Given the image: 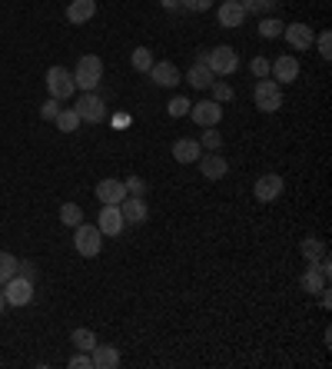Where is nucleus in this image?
Here are the masks:
<instances>
[{"instance_id":"nucleus-15","label":"nucleus","mask_w":332,"mask_h":369,"mask_svg":"<svg viewBox=\"0 0 332 369\" xmlns=\"http://www.w3.org/2000/svg\"><path fill=\"white\" fill-rule=\"evenodd\" d=\"M196 163H200V173H203L206 180H222L226 170H229V163L220 157V150H206V157H200Z\"/></svg>"},{"instance_id":"nucleus-13","label":"nucleus","mask_w":332,"mask_h":369,"mask_svg":"<svg viewBox=\"0 0 332 369\" xmlns=\"http://www.w3.org/2000/svg\"><path fill=\"white\" fill-rule=\"evenodd\" d=\"M147 77L156 83V87H176V83H180V67L169 63V60H156V63L147 70Z\"/></svg>"},{"instance_id":"nucleus-3","label":"nucleus","mask_w":332,"mask_h":369,"mask_svg":"<svg viewBox=\"0 0 332 369\" xmlns=\"http://www.w3.org/2000/svg\"><path fill=\"white\" fill-rule=\"evenodd\" d=\"M74 250L80 257H100V250H103V233H100V226H90V223L74 226Z\"/></svg>"},{"instance_id":"nucleus-40","label":"nucleus","mask_w":332,"mask_h":369,"mask_svg":"<svg viewBox=\"0 0 332 369\" xmlns=\"http://www.w3.org/2000/svg\"><path fill=\"white\" fill-rule=\"evenodd\" d=\"M17 273H20V277H27V279H34V277H37V266H34L30 259H20V263H17Z\"/></svg>"},{"instance_id":"nucleus-1","label":"nucleus","mask_w":332,"mask_h":369,"mask_svg":"<svg viewBox=\"0 0 332 369\" xmlns=\"http://www.w3.org/2000/svg\"><path fill=\"white\" fill-rule=\"evenodd\" d=\"M100 80H103V60H100V54H83L74 67V83L87 93V90H96Z\"/></svg>"},{"instance_id":"nucleus-17","label":"nucleus","mask_w":332,"mask_h":369,"mask_svg":"<svg viewBox=\"0 0 332 369\" xmlns=\"http://www.w3.org/2000/svg\"><path fill=\"white\" fill-rule=\"evenodd\" d=\"M120 213H123V223H147L149 206L143 197H129L127 193V200L120 203Z\"/></svg>"},{"instance_id":"nucleus-29","label":"nucleus","mask_w":332,"mask_h":369,"mask_svg":"<svg viewBox=\"0 0 332 369\" xmlns=\"http://www.w3.org/2000/svg\"><path fill=\"white\" fill-rule=\"evenodd\" d=\"M17 263L20 259L14 257V253H0V286H3L10 277H17Z\"/></svg>"},{"instance_id":"nucleus-20","label":"nucleus","mask_w":332,"mask_h":369,"mask_svg":"<svg viewBox=\"0 0 332 369\" xmlns=\"http://www.w3.org/2000/svg\"><path fill=\"white\" fill-rule=\"evenodd\" d=\"M93 14H96V0H70V7H67V20H70L74 27L93 20Z\"/></svg>"},{"instance_id":"nucleus-6","label":"nucleus","mask_w":332,"mask_h":369,"mask_svg":"<svg viewBox=\"0 0 332 369\" xmlns=\"http://www.w3.org/2000/svg\"><path fill=\"white\" fill-rule=\"evenodd\" d=\"M47 90L54 100H67V97H74L76 83H74V74L67 70V67H50L47 70Z\"/></svg>"},{"instance_id":"nucleus-14","label":"nucleus","mask_w":332,"mask_h":369,"mask_svg":"<svg viewBox=\"0 0 332 369\" xmlns=\"http://www.w3.org/2000/svg\"><path fill=\"white\" fill-rule=\"evenodd\" d=\"M269 74H273V80H276V83H293L295 77H299V60H295L293 54L276 57V60L269 63Z\"/></svg>"},{"instance_id":"nucleus-34","label":"nucleus","mask_w":332,"mask_h":369,"mask_svg":"<svg viewBox=\"0 0 332 369\" xmlns=\"http://www.w3.org/2000/svg\"><path fill=\"white\" fill-rule=\"evenodd\" d=\"M315 47H319V57H322V60H332V34L329 30H322V34L315 37Z\"/></svg>"},{"instance_id":"nucleus-35","label":"nucleus","mask_w":332,"mask_h":369,"mask_svg":"<svg viewBox=\"0 0 332 369\" xmlns=\"http://www.w3.org/2000/svg\"><path fill=\"white\" fill-rule=\"evenodd\" d=\"M249 70H253V77H256V80H262V77H269V60H266V57H253V63H249Z\"/></svg>"},{"instance_id":"nucleus-22","label":"nucleus","mask_w":332,"mask_h":369,"mask_svg":"<svg viewBox=\"0 0 332 369\" xmlns=\"http://www.w3.org/2000/svg\"><path fill=\"white\" fill-rule=\"evenodd\" d=\"M299 286H302V293H319L322 286H329V279L319 273V266L315 263H309V270L302 273V279H299Z\"/></svg>"},{"instance_id":"nucleus-39","label":"nucleus","mask_w":332,"mask_h":369,"mask_svg":"<svg viewBox=\"0 0 332 369\" xmlns=\"http://www.w3.org/2000/svg\"><path fill=\"white\" fill-rule=\"evenodd\" d=\"M209 3H213V0H180V7L193 10V14H203V10H209Z\"/></svg>"},{"instance_id":"nucleus-33","label":"nucleus","mask_w":332,"mask_h":369,"mask_svg":"<svg viewBox=\"0 0 332 369\" xmlns=\"http://www.w3.org/2000/svg\"><path fill=\"white\" fill-rule=\"evenodd\" d=\"M189 107H193V103H189L186 97H173V100L166 103V113H169V117H186V113H189Z\"/></svg>"},{"instance_id":"nucleus-23","label":"nucleus","mask_w":332,"mask_h":369,"mask_svg":"<svg viewBox=\"0 0 332 369\" xmlns=\"http://www.w3.org/2000/svg\"><path fill=\"white\" fill-rule=\"evenodd\" d=\"M54 123H56L60 133H76V127H80L83 120H80V113H76L74 107H60V113H56Z\"/></svg>"},{"instance_id":"nucleus-9","label":"nucleus","mask_w":332,"mask_h":369,"mask_svg":"<svg viewBox=\"0 0 332 369\" xmlns=\"http://www.w3.org/2000/svg\"><path fill=\"white\" fill-rule=\"evenodd\" d=\"M282 37H286V43L293 47V50H313V40H315V34H313V27L309 23H289V27H282Z\"/></svg>"},{"instance_id":"nucleus-28","label":"nucleus","mask_w":332,"mask_h":369,"mask_svg":"<svg viewBox=\"0 0 332 369\" xmlns=\"http://www.w3.org/2000/svg\"><path fill=\"white\" fill-rule=\"evenodd\" d=\"M60 223H63V226H80V223H83V210L76 203H63L60 206Z\"/></svg>"},{"instance_id":"nucleus-41","label":"nucleus","mask_w":332,"mask_h":369,"mask_svg":"<svg viewBox=\"0 0 332 369\" xmlns=\"http://www.w3.org/2000/svg\"><path fill=\"white\" fill-rule=\"evenodd\" d=\"M315 296H319V306H322V310H329V306H332V296H329V286H322V290H319V293H315Z\"/></svg>"},{"instance_id":"nucleus-21","label":"nucleus","mask_w":332,"mask_h":369,"mask_svg":"<svg viewBox=\"0 0 332 369\" xmlns=\"http://www.w3.org/2000/svg\"><path fill=\"white\" fill-rule=\"evenodd\" d=\"M183 80L189 83V87H196V90H209V83H213L216 77H213V70H209L206 63H193V67L186 70Z\"/></svg>"},{"instance_id":"nucleus-30","label":"nucleus","mask_w":332,"mask_h":369,"mask_svg":"<svg viewBox=\"0 0 332 369\" xmlns=\"http://www.w3.org/2000/svg\"><path fill=\"white\" fill-rule=\"evenodd\" d=\"M209 93H213L209 100H216V103H226V100H233V87H229L226 80H213V83H209Z\"/></svg>"},{"instance_id":"nucleus-43","label":"nucleus","mask_w":332,"mask_h":369,"mask_svg":"<svg viewBox=\"0 0 332 369\" xmlns=\"http://www.w3.org/2000/svg\"><path fill=\"white\" fill-rule=\"evenodd\" d=\"M7 310V299H3V290H0V313Z\"/></svg>"},{"instance_id":"nucleus-25","label":"nucleus","mask_w":332,"mask_h":369,"mask_svg":"<svg viewBox=\"0 0 332 369\" xmlns=\"http://www.w3.org/2000/svg\"><path fill=\"white\" fill-rule=\"evenodd\" d=\"M129 63H133L136 74H147L149 67H153V50H149V47H136V50L129 54Z\"/></svg>"},{"instance_id":"nucleus-24","label":"nucleus","mask_w":332,"mask_h":369,"mask_svg":"<svg viewBox=\"0 0 332 369\" xmlns=\"http://www.w3.org/2000/svg\"><path fill=\"white\" fill-rule=\"evenodd\" d=\"M299 250H302V257H306V263H315V259H322V257H326V243L319 240V237H306Z\"/></svg>"},{"instance_id":"nucleus-26","label":"nucleus","mask_w":332,"mask_h":369,"mask_svg":"<svg viewBox=\"0 0 332 369\" xmlns=\"http://www.w3.org/2000/svg\"><path fill=\"white\" fill-rule=\"evenodd\" d=\"M70 343H74V350L90 352L96 346V336H93V330H74L70 332Z\"/></svg>"},{"instance_id":"nucleus-12","label":"nucleus","mask_w":332,"mask_h":369,"mask_svg":"<svg viewBox=\"0 0 332 369\" xmlns=\"http://www.w3.org/2000/svg\"><path fill=\"white\" fill-rule=\"evenodd\" d=\"M100 233L103 237H120L123 233V213H120V203H103L100 210Z\"/></svg>"},{"instance_id":"nucleus-42","label":"nucleus","mask_w":332,"mask_h":369,"mask_svg":"<svg viewBox=\"0 0 332 369\" xmlns=\"http://www.w3.org/2000/svg\"><path fill=\"white\" fill-rule=\"evenodd\" d=\"M160 3H163L166 10H176V7H180V0H160Z\"/></svg>"},{"instance_id":"nucleus-31","label":"nucleus","mask_w":332,"mask_h":369,"mask_svg":"<svg viewBox=\"0 0 332 369\" xmlns=\"http://www.w3.org/2000/svg\"><path fill=\"white\" fill-rule=\"evenodd\" d=\"M200 147H203V150H220L222 147V133H216V127H203Z\"/></svg>"},{"instance_id":"nucleus-5","label":"nucleus","mask_w":332,"mask_h":369,"mask_svg":"<svg viewBox=\"0 0 332 369\" xmlns=\"http://www.w3.org/2000/svg\"><path fill=\"white\" fill-rule=\"evenodd\" d=\"M0 290H3V299H7V306H27V303H30V299H34V279H27V277H10L7 279V283H3V286H0Z\"/></svg>"},{"instance_id":"nucleus-7","label":"nucleus","mask_w":332,"mask_h":369,"mask_svg":"<svg viewBox=\"0 0 332 369\" xmlns=\"http://www.w3.org/2000/svg\"><path fill=\"white\" fill-rule=\"evenodd\" d=\"M74 110L80 113V120H83V123H100V120H103V113H107V107H103L100 93L87 90V93H80V100H76Z\"/></svg>"},{"instance_id":"nucleus-18","label":"nucleus","mask_w":332,"mask_h":369,"mask_svg":"<svg viewBox=\"0 0 332 369\" xmlns=\"http://www.w3.org/2000/svg\"><path fill=\"white\" fill-rule=\"evenodd\" d=\"M90 359H93V369H116L120 366V350L116 346H93L90 350Z\"/></svg>"},{"instance_id":"nucleus-4","label":"nucleus","mask_w":332,"mask_h":369,"mask_svg":"<svg viewBox=\"0 0 332 369\" xmlns=\"http://www.w3.org/2000/svg\"><path fill=\"white\" fill-rule=\"evenodd\" d=\"M253 100H256V107L262 113H276L282 107V83L276 80H269V77H262L256 80V90H253Z\"/></svg>"},{"instance_id":"nucleus-8","label":"nucleus","mask_w":332,"mask_h":369,"mask_svg":"<svg viewBox=\"0 0 332 369\" xmlns=\"http://www.w3.org/2000/svg\"><path fill=\"white\" fill-rule=\"evenodd\" d=\"M189 117H193L196 127H216L222 120V103H216V100H200V103L189 107Z\"/></svg>"},{"instance_id":"nucleus-11","label":"nucleus","mask_w":332,"mask_h":369,"mask_svg":"<svg viewBox=\"0 0 332 369\" xmlns=\"http://www.w3.org/2000/svg\"><path fill=\"white\" fill-rule=\"evenodd\" d=\"M282 186L286 183H282V177H279V173H262V177L256 180V186H253V193H256L259 203H273L279 193H282Z\"/></svg>"},{"instance_id":"nucleus-19","label":"nucleus","mask_w":332,"mask_h":369,"mask_svg":"<svg viewBox=\"0 0 332 369\" xmlns=\"http://www.w3.org/2000/svg\"><path fill=\"white\" fill-rule=\"evenodd\" d=\"M200 157H203L200 140H176V143H173V160H176V163H196Z\"/></svg>"},{"instance_id":"nucleus-16","label":"nucleus","mask_w":332,"mask_h":369,"mask_svg":"<svg viewBox=\"0 0 332 369\" xmlns=\"http://www.w3.org/2000/svg\"><path fill=\"white\" fill-rule=\"evenodd\" d=\"M96 200H100V203H123V200H127L123 180H113V177L100 180V183H96Z\"/></svg>"},{"instance_id":"nucleus-38","label":"nucleus","mask_w":332,"mask_h":369,"mask_svg":"<svg viewBox=\"0 0 332 369\" xmlns=\"http://www.w3.org/2000/svg\"><path fill=\"white\" fill-rule=\"evenodd\" d=\"M56 113H60V100H54V97H50V100H43L40 117H43V120H56Z\"/></svg>"},{"instance_id":"nucleus-27","label":"nucleus","mask_w":332,"mask_h":369,"mask_svg":"<svg viewBox=\"0 0 332 369\" xmlns=\"http://www.w3.org/2000/svg\"><path fill=\"white\" fill-rule=\"evenodd\" d=\"M282 20H276V17H262L259 20V37H266V40H273V37H282Z\"/></svg>"},{"instance_id":"nucleus-32","label":"nucleus","mask_w":332,"mask_h":369,"mask_svg":"<svg viewBox=\"0 0 332 369\" xmlns=\"http://www.w3.org/2000/svg\"><path fill=\"white\" fill-rule=\"evenodd\" d=\"M246 14H269L276 7V0H240Z\"/></svg>"},{"instance_id":"nucleus-10","label":"nucleus","mask_w":332,"mask_h":369,"mask_svg":"<svg viewBox=\"0 0 332 369\" xmlns=\"http://www.w3.org/2000/svg\"><path fill=\"white\" fill-rule=\"evenodd\" d=\"M249 17L246 10H242L240 0H222L220 10H216V20H220L222 30H236V27H242V20Z\"/></svg>"},{"instance_id":"nucleus-36","label":"nucleus","mask_w":332,"mask_h":369,"mask_svg":"<svg viewBox=\"0 0 332 369\" xmlns=\"http://www.w3.org/2000/svg\"><path fill=\"white\" fill-rule=\"evenodd\" d=\"M70 369H93V359H90V352L76 350L74 356H70Z\"/></svg>"},{"instance_id":"nucleus-37","label":"nucleus","mask_w":332,"mask_h":369,"mask_svg":"<svg viewBox=\"0 0 332 369\" xmlns=\"http://www.w3.org/2000/svg\"><path fill=\"white\" fill-rule=\"evenodd\" d=\"M123 186H127L129 197H143V193H147V183H143L140 177H127V180H123Z\"/></svg>"},{"instance_id":"nucleus-2","label":"nucleus","mask_w":332,"mask_h":369,"mask_svg":"<svg viewBox=\"0 0 332 369\" xmlns=\"http://www.w3.org/2000/svg\"><path fill=\"white\" fill-rule=\"evenodd\" d=\"M206 67L213 70V77H233L236 70H240V54H236L229 43H220V47H213V50H209Z\"/></svg>"}]
</instances>
